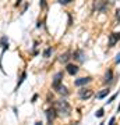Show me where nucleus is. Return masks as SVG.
<instances>
[{"instance_id": "nucleus-4", "label": "nucleus", "mask_w": 120, "mask_h": 125, "mask_svg": "<svg viewBox=\"0 0 120 125\" xmlns=\"http://www.w3.org/2000/svg\"><path fill=\"white\" fill-rule=\"evenodd\" d=\"M45 115H46L48 122H49V124H52V122L54 121V118L57 117V111H56V108H54V107H50V108H48V110L45 111Z\"/></svg>"}, {"instance_id": "nucleus-5", "label": "nucleus", "mask_w": 120, "mask_h": 125, "mask_svg": "<svg viewBox=\"0 0 120 125\" xmlns=\"http://www.w3.org/2000/svg\"><path fill=\"white\" fill-rule=\"evenodd\" d=\"M0 46H1V57H3L6 50L9 49V39H7V36H1L0 38ZM1 57H0V68H1Z\"/></svg>"}, {"instance_id": "nucleus-14", "label": "nucleus", "mask_w": 120, "mask_h": 125, "mask_svg": "<svg viewBox=\"0 0 120 125\" xmlns=\"http://www.w3.org/2000/svg\"><path fill=\"white\" fill-rule=\"evenodd\" d=\"M56 90H57V92H59L60 94H62V96H68V93H70V92H68V89H67V88H66L64 85H60Z\"/></svg>"}, {"instance_id": "nucleus-13", "label": "nucleus", "mask_w": 120, "mask_h": 125, "mask_svg": "<svg viewBox=\"0 0 120 125\" xmlns=\"http://www.w3.org/2000/svg\"><path fill=\"white\" fill-rule=\"evenodd\" d=\"M25 78H27V72L24 71V72H22V74H21V76H20V79H18L17 85H15V89H14V90H15V92H17V90H18V88H20V86L22 85V82L25 81Z\"/></svg>"}, {"instance_id": "nucleus-25", "label": "nucleus", "mask_w": 120, "mask_h": 125, "mask_svg": "<svg viewBox=\"0 0 120 125\" xmlns=\"http://www.w3.org/2000/svg\"><path fill=\"white\" fill-rule=\"evenodd\" d=\"M42 25H43V22H42V21H38V24H36V28H40Z\"/></svg>"}, {"instance_id": "nucleus-19", "label": "nucleus", "mask_w": 120, "mask_h": 125, "mask_svg": "<svg viewBox=\"0 0 120 125\" xmlns=\"http://www.w3.org/2000/svg\"><path fill=\"white\" fill-rule=\"evenodd\" d=\"M39 6H40V9H43V10L48 9V4H46V1H45V0H39Z\"/></svg>"}, {"instance_id": "nucleus-16", "label": "nucleus", "mask_w": 120, "mask_h": 125, "mask_svg": "<svg viewBox=\"0 0 120 125\" xmlns=\"http://www.w3.org/2000/svg\"><path fill=\"white\" fill-rule=\"evenodd\" d=\"M52 52H53V50H52V47H46V49H45V52H43V57L48 58L50 54H52Z\"/></svg>"}, {"instance_id": "nucleus-8", "label": "nucleus", "mask_w": 120, "mask_h": 125, "mask_svg": "<svg viewBox=\"0 0 120 125\" xmlns=\"http://www.w3.org/2000/svg\"><path fill=\"white\" fill-rule=\"evenodd\" d=\"M92 90L91 89H81V90H78V96H80V99L81 100H87V99H89L91 96H92Z\"/></svg>"}, {"instance_id": "nucleus-7", "label": "nucleus", "mask_w": 120, "mask_h": 125, "mask_svg": "<svg viewBox=\"0 0 120 125\" xmlns=\"http://www.w3.org/2000/svg\"><path fill=\"white\" fill-rule=\"evenodd\" d=\"M71 58H74V60L78 61V62H84L85 61V53L82 50H76L74 53L71 54Z\"/></svg>"}, {"instance_id": "nucleus-22", "label": "nucleus", "mask_w": 120, "mask_h": 125, "mask_svg": "<svg viewBox=\"0 0 120 125\" xmlns=\"http://www.w3.org/2000/svg\"><path fill=\"white\" fill-rule=\"evenodd\" d=\"M115 62H116V64H119V62H120V53L117 54V56H116V58H115Z\"/></svg>"}, {"instance_id": "nucleus-15", "label": "nucleus", "mask_w": 120, "mask_h": 125, "mask_svg": "<svg viewBox=\"0 0 120 125\" xmlns=\"http://www.w3.org/2000/svg\"><path fill=\"white\" fill-rule=\"evenodd\" d=\"M109 93H110L109 88H107V89H103L102 92H99V93L96 94V99H103V97H106V96H107Z\"/></svg>"}, {"instance_id": "nucleus-24", "label": "nucleus", "mask_w": 120, "mask_h": 125, "mask_svg": "<svg viewBox=\"0 0 120 125\" xmlns=\"http://www.w3.org/2000/svg\"><path fill=\"white\" fill-rule=\"evenodd\" d=\"M36 99H38V94H34V96H32V100H31V103H35V102H36Z\"/></svg>"}, {"instance_id": "nucleus-10", "label": "nucleus", "mask_w": 120, "mask_h": 125, "mask_svg": "<svg viewBox=\"0 0 120 125\" xmlns=\"http://www.w3.org/2000/svg\"><path fill=\"white\" fill-rule=\"evenodd\" d=\"M78 65H76V64H67L66 65V71L70 74V75H76L77 72H78Z\"/></svg>"}, {"instance_id": "nucleus-26", "label": "nucleus", "mask_w": 120, "mask_h": 125, "mask_svg": "<svg viewBox=\"0 0 120 125\" xmlns=\"http://www.w3.org/2000/svg\"><path fill=\"white\" fill-rule=\"evenodd\" d=\"M117 111H120V104H119V107H117Z\"/></svg>"}, {"instance_id": "nucleus-12", "label": "nucleus", "mask_w": 120, "mask_h": 125, "mask_svg": "<svg viewBox=\"0 0 120 125\" xmlns=\"http://www.w3.org/2000/svg\"><path fill=\"white\" fill-rule=\"evenodd\" d=\"M70 52H66V53H63L62 56H60V58H59V60H60V62H63V64H67V62H68V60H70Z\"/></svg>"}, {"instance_id": "nucleus-3", "label": "nucleus", "mask_w": 120, "mask_h": 125, "mask_svg": "<svg viewBox=\"0 0 120 125\" xmlns=\"http://www.w3.org/2000/svg\"><path fill=\"white\" fill-rule=\"evenodd\" d=\"M63 72L62 71H59V72H56L54 74V76H53V82H52V88H53L54 90L57 89L59 86L62 85V81H63Z\"/></svg>"}, {"instance_id": "nucleus-21", "label": "nucleus", "mask_w": 120, "mask_h": 125, "mask_svg": "<svg viewBox=\"0 0 120 125\" xmlns=\"http://www.w3.org/2000/svg\"><path fill=\"white\" fill-rule=\"evenodd\" d=\"M116 20H117V21L120 22V9L116 10Z\"/></svg>"}, {"instance_id": "nucleus-9", "label": "nucleus", "mask_w": 120, "mask_h": 125, "mask_svg": "<svg viewBox=\"0 0 120 125\" xmlns=\"http://www.w3.org/2000/svg\"><path fill=\"white\" fill-rule=\"evenodd\" d=\"M91 76H84V78H78V79H76L74 81V85L76 86H84V85H87V83H89L91 82Z\"/></svg>"}, {"instance_id": "nucleus-6", "label": "nucleus", "mask_w": 120, "mask_h": 125, "mask_svg": "<svg viewBox=\"0 0 120 125\" xmlns=\"http://www.w3.org/2000/svg\"><path fill=\"white\" fill-rule=\"evenodd\" d=\"M120 40V32H113V33H110L109 35V47H113V46L117 43Z\"/></svg>"}, {"instance_id": "nucleus-11", "label": "nucleus", "mask_w": 120, "mask_h": 125, "mask_svg": "<svg viewBox=\"0 0 120 125\" xmlns=\"http://www.w3.org/2000/svg\"><path fill=\"white\" fill-rule=\"evenodd\" d=\"M112 81H113V71L112 70H107L106 74H105V78H103V82L105 83H110Z\"/></svg>"}, {"instance_id": "nucleus-17", "label": "nucleus", "mask_w": 120, "mask_h": 125, "mask_svg": "<svg viewBox=\"0 0 120 125\" xmlns=\"http://www.w3.org/2000/svg\"><path fill=\"white\" fill-rule=\"evenodd\" d=\"M103 114H105V111H103V108H99L98 111L95 113V117H98V118H102Z\"/></svg>"}, {"instance_id": "nucleus-1", "label": "nucleus", "mask_w": 120, "mask_h": 125, "mask_svg": "<svg viewBox=\"0 0 120 125\" xmlns=\"http://www.w3.org/2000/svg\"><path fill=\"white\" fill-rule=\"evenodd\" d=\"M54 108H56V111H57L59 115H62V117H68V115H70V113H71L70 104H68V102H67V100H64V99L57 100V102H56Z\"/></svg>"}, {"instance_id": "nucleus-18", "label": "nucleus", "mask_w": 120, "mask_h": 125, "mask_svg": "<svg viewBox=\"0 0 120 125\" xmlns=\"http://www.w3.org/2000/svg\"><path fill=\"white\" fill-rule=\"evenodd\" d=\"M117 94H119V93H115V94H112L110 97L107 99V102H106V104H110V103H112V102H113V100H115V99H116V97H117Z\"/></svg>"}, {"instance_id": "nucleus-2", "label": "nucleus", "mask_w": 120, "mask_h": 125, "mask_svg": "<svg viewBox=\"0 0 120 125\" xmlns=\"http://www.w3.org/2000/svg\"><path fill=\"white\" fill-rule=\"evenodd\" d=\"M107 7H109L107 0H95V3H93V9L96 11H101V13H105Z\"/></svg>"}, {"instance_id": "nucleus-20", "label": "nucleus", "mask_w": 120, "mask_h": 125, "mask_svg": "<svg viewBox=\"0 0 120 125\" xmlns=\"http://www.w3.org/2000/svg\"><path fill=\"white\" fill-rule=\"evenodd\" d=\"M57 1H59V3H60V4L66 6V4H68V3H71L73 0H57Z\"/></svg>"}, {"instance_id": "nucleus-23", "label": "nucleus", "mask_w": 120, "mask_h": 125, "mask_svg": "<svg viewBox=\"0 0 120 125\" xmlns=\"http://www.w3.org/2000/svg\"><path fill=\"white\" fill-rule=\"evenodd\" d=\"M115 121H116V118H115V117H112L110 120H109V125H113V124H115Z\"/></svg>"}]
</instances>
